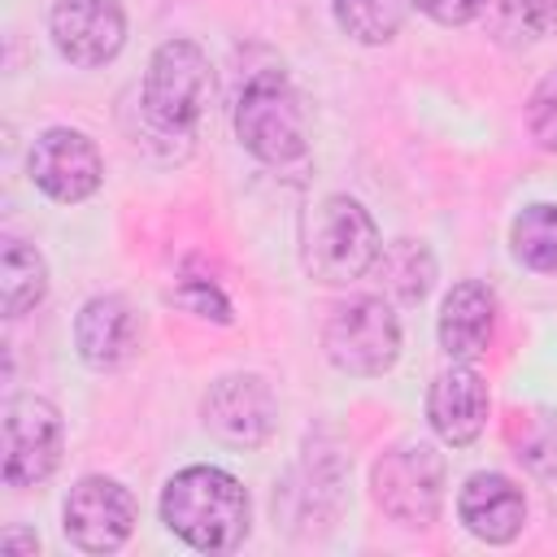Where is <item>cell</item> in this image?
<instances>
[{
    "instance_id": "cell-4",
    "label": "cell",
    "mask_w": 557,
    "mask_h": 557,
    "mask_svg": "<svg viewBox=\"0 0 557 557\" xmlns=\"http://www.w3.org/2000/svg\"><path fill=\"white\" fill-rule=\"evenodd\" d=\"M326 361L352 379H379L400 357V322L379 296H348L326 313L322 326Z\"/></svg>"
},
{
    "instance_id": "cell-12",
    "label": "cell",
    "mask_w": 557,
    "mask_h": 557,
    "mask_svg": "<svg viewBox=\"0 0 557 557\" xmlns=\"http://www.w3.org/2000/svg\"><path fill=\"white\" fill-rule=\"evenodd\" d=\"M487 383L470 361H453L444 374H435L431 392H426V418L435 426V435L453 448H466L483 435L487 426Z\"/></svg>"
},
{
    "instance_id": "cell-8",
    "label": "cell",
    "mask_w": 557,
    "mask_h": 557,
    "mask_svg": "<svg viewBox=\"0 0 557 557\" xmlns=\"http://www.w3.org/2000/svg\"><path fill=\"white\" fill-rule=\"evenodd\" d=\"M135 518H139V505L135 496L109 479V474H87L70 487L65 505H61V527H65V540L83 553H113L131 540L135 531Z\"/></svg>"
},
{
    "instance_id": "cell-18",
    "label": "cell",
    "mask_w": 557,
    "mask_h": 557,
    "mask_svg": "<svg viewBox=\"0 0 557 557\" xmlns=\"http://www.w3.org/2000/svg\"><path fill=\"white\" fill-rule=\"evenodd\" d=\"M509 244L527 270L557 274V205L553 200L522 205V213L509 226Z\"/></svg>"
},
{
    "instance_id": "cell-21",
    "label": "cell",
    "mask_w": 557,
    "mask_h": 557,
    "mask_svg": "<svg viewBox=\"0 0 557 557\" xmlns=\"http://www.w3.org/2000/svg\"><path fill=\"white\" fill-rule=\"evenodd\" d=\"M513 457L522 466H531L535 474H557V413L553 409H535L522 418V435L513 440Z\"/></svg>"
},
{
    "instance_id": "cell-13",
    "label": "cell",
    "mask_w": 557,
    "mask_h": 557,
    "mask_svg": "<svg viewBox=\"0 0 557 557\" xmlns=\"http://www.w3.org/2000/svg\"><path fill=\"white\" fill-rule=\"evenodd\" d=\"M74 348L91 370H117L139 348V318L122 296H91L74 318Z\"/></svg>"
},
{
    "instance_id": "cell-17",
    "label": "cell",
    "mask_w": 557,
    "mask_h": 557,
    "mask_svg": "<svg viewBox=\"0 0 557 557\" xmlns=\"http://www.w3.org/2000/svg\"><path fill=\"white\" fill-rule=\"evenodd\" d=\"M374 270H379V283H383L396 300H405V305L422 300V296L431 292V283H435V257H431V248L418 244V239H392V244L379 252Z\"/></svg>"
},
{
    "instance_id": "cell-1",
    "label": "cell",
    "mask_w": 557,
    "mask_h": 557,
    "mask_svg": "<svg viewBox=\"0 0 557 557\" xmlns=\"http://www.w3.org/2000/svg\"><path fill=\"white\" fill-rule=\"evenodd\" d=\"M161 522L200 553H226L248 535L252 500L222 466H187L161 492Z\"/></svg>"
},
{
    "instance_id": "cell-22",
    "label": "cell",
    "mask_w": 557,
    "mask_h": 557,
    "mask_svg": "<svg viewBox=\"0 0 557 557\" xmlns=\"http://www.w3.org/2000/svg\"><path fill=\"white\" fill-rule=\"evenodd\" d=\"M174 300H178L187 313H196V318L231 322V300H226V292L218 287L213 274H205V270H196V265H183V270H178V278H174Z\"/></svg>"
},
{
    "instance_id": "cell-25",
    "label": "cell",
    "mask_w": 557,
    "mask_h": 557,
    "mask_svg": "<svg viewBox=\"0 0 557 557\" xmlns=\"http://www.w3.org/2000/svg\"><path fill=\"white\" fill-rule=\"evenodd\" d=\"M0 553H39V535H26V531H9L0 540Z\"/></svg>"
},
{
    "instance_id": "cell-24",
    "label": "cell",
    "mask_w": 557,
    "mask_h": 557,
    "mask_svg": "<svg viewBox=\"0 0 557 557\" xmlns=\"http://www.w3.org/2000/svg\"><path fill=\"white\" fill-rule=\"evenodd\" d=\"M426 17H435L440 26H466V22H474L492 0H413Z\"/></svg>"
},
{
    "instance_id": "cell-20",
    "label": "cell",
    "mask_w": 557,
    "mask_h": 557,
    "mask_svg": "<svg viewBox=\"0 0 557 557\" xmlns=\"http://www.w3.org/2000/svg\"><path fill=\"white\" fill-rule=\"evenodd\" d=\"M557 26V0H496V35L505 44H535Z\"/></svg>"
},
{
    "instance_id": "cell-3",
    "label": "cell",
    "mask_w": 557,
    "mask_h": 557,
    "mask_svg": "<svg viewBox=\"0 0 557 557\" xmlns=\"http://www.w3.org/2000/svg\"><path fill=\"white\" fill-rule=\"evenodd\" d=\"M383 252L374 218L352 196H322L305 218V270L318 283H357Z\"/></svg>"
},
{
    "instance_id": "cell-16",
    "label": "cell",
    "mask_w": 557,
    "mask_h": 557,
    "mask_svg": "<svg viewBox=\"0 0 557 557\" xmlns=\"http://www.w3.org/2000/svg\"><path fill=\"white\" fill-rule=\"evenodd\" d=\"M48 292V265L44 257L22 244V239H4L0 244V300H4V318H22L26 309H35Z\"/></svg>"
},
{
    "instance_id": "cell-11",
    "label": "cell",
    "mask_w": 557,
    "mask_h": 557,
    "mask_svg": "<svg viewBox=\"0 0 557 557\" xmlns=\"http://www.w3.org/2000/svg\"><path fill=\"white\" fill-rule=\"evenodd\" d=\"M48 30H52L57 52L70 65L96 70L122 52L126 9L122 0H57L48 13Z\"/></svg>"
},
{
    "instance_id": "cell-7",
    "label": "cell",
    "mask_w": 557,
    "mask_h": 557,
    "mask_svg": "<svg viewBox=\"0 0 557 557\" xmlns=\"http://www.w3.org/2000/svg\"><path fill=\"white\" fill-rule=\"evenodd\" d=\"M65 448V422L44 396H13L4 405V483L39 487Z\"/></svg>"
},
{
    "instance_id": "cell-5",
    "label": "cell",
    "mask_w": 557,
    "mask_h": 557,
    "mask_svg": "<svg viewBox=\"0 0 557 557\" xmlns=\"http://www.w3.org/2000/svg\"><path fill=\"white\" fill-rule=\"evenodd\" d=\"M213 96V70L200 44L191 39H165L144 74V117L161 131H191Z\"/></svg>"
},
{
    "instance_id": "cell-23",
    "label": "cell",
    "mask_w": 557,
    "mask_h": 557,
    "mask_svg": "<svg viewBox=\"0 0 557 557\" xmlns=\"http://www.w3.org/2000/svg\"><path fill=\"white\" fill-rule=\"evenodd\" d=\"M527 131L544 152H557V74L540 78L527 100Z\"/></svg>"
},
{
    "instance_id": "cell-6",
    "label": "cell",
    "mask_w": 557,
    "mask_h": 557,
    "mask_svg": "<svg viewBox=\"0 0 557 557\" xmlns=\"http://www.w3.org/2000/svg\"><path fill=\"white\" fill-rule=\"evenodd\" d=\"M374 505L400 527H431L444 505V457L426 440L392 444L370 470Z\"/></svg>"
},
{
    "instance_id": "cell-10",
    "label": "cell",
    "mask_w": 557,
    "mask_h": 557,
    "mask_svg": "<svg viewBox=\"0 0 557 557\" xmlns=\"http://www.w3.org/2000/svg\"><path fill=\"white\" fill-rule=\"evenodd\" d=\"M274 392L261 374H222L209 383L200 400L205 431H213L231 448H257L274 431Z\"/></svg>"
},
{
    "instance_id": "cell-14",
    "label": "cell",
    "mask_w": 557,
    "mask_h": 557,
    "mask_svg": "<svg viewBox=\"0 0 557 557\" xmlns=\"http://www.w3.org/2000/svg\"><path fill=\"white\" fill-rule=\"evenodd\" d=\"M457 513H461L470 535H479L487 544H509L527 522V496L509 474L479 470L461 483Z\"/></svg>"
},
{
    "instance_id": "cell-15",
    "label": "cell",
    "mask_w": 557,
    "mask_h": 557,
    "mask_svg": "<svg viewBox=\"0 0 557 557\" xmlns=\"http://www.w3.org/2000/svg\"><path fill=\"white\" fill-rule=\"evenodd\" d=\"M440 348L448 352V361H479L492 348L496 335V296L487 283H453V292L440 305V322H435Z\"/></svg>"
},
{
    "instance_id": "cell-19",
    "label": "cell",
    "mask_w": 557,
    "mask_h": 557,
    "mask_svg": "<svg viewBox=\"0 0 557 557\" xmlns=\"http://www.w3.org/2000/svg\"><path fill=\"white\" fill-rule=\"evenodd\" d=\"M413 0H331L339 30L357 44H387L400 35Z\"/></svg>"
},
{
    "instance_id": "cell-9",
    "label": "cell",
    "mask_w": 557,
    "mask_h": 557,
    "mask_svg": "<svg viewBox=\"0 0 557 557\" xmlns=\"http://www.w3.org/2000/svg\"><path fill=\"white\" fill-rule=\"evenodd\" d=\"M26 174H30V183L44 196H52L61 205H78V200H87L100 187L104 161H100V148L83 131H74V126H48L30 144Z\"/></svg>"
},
{
    "instance_id": "cell-2",
    "label": "cell",
    "mask_w": 557,
    "mask_h": 557,
    "mask_svg": "<svg viewBox=\"0 0 557 557\" xmlns=\"http://www.w3.org/2000/svg\"><path fill=\"white\" fill-rule=\"evenodd\" d=\"M235 139L265 165H292L309 152L305 100L278 70H261L244 83L235 100Z\"/></svg>"
}]
</instances>
